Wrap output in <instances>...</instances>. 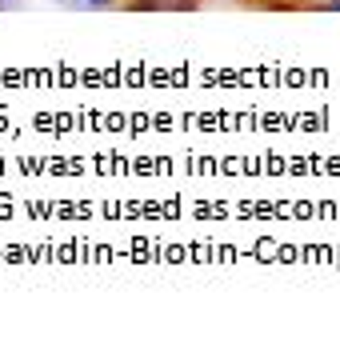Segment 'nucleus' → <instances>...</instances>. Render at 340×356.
<instances>
[{
  "label": "nucleus",
  "instance_id": "nucleus-1",
  "mask_svg": "<svg viewBox=\"0 0 340 356\" xmlns=\"http://www.w3.org/2000/svg\"><path fill=\"white\" fill-rule=\"evenodd\" d=\"M200 0H132V8H140V13H184V8H196Z\"/></svg>",
  "mask_w": 340,
  "mask_h": 356
},
{
  "label": "nucleus",
  "instance_id": "nucleus-3",
  "mask_svg": "<svg viewBox=\"0 0 340 356\" xmlns=\"http://www.w3.org/2000/svg\"><path fill=\"white\" fill-rule=\"evenodd\" d=\"M328 8H337V13H340V0H332V4H328Z\"/></svg>",
  "mask_w": 340,
  "mask_h": 356
},
{
  "label": "nucleus",
  "instance_id": "nucleus-2",
  "mask_svg": "<svg viewBox=\"0 0 340 356\" xmlns=\"http://www.w3.org/2000/svg\"><path fill=\"white\" fill-rule=\"evenodd\" d=\"M65 4H72V8H104L108 0H65Z\"/></svg>",
  "mask_w": 340,
  "mask_h": 356
}]
</instances>
